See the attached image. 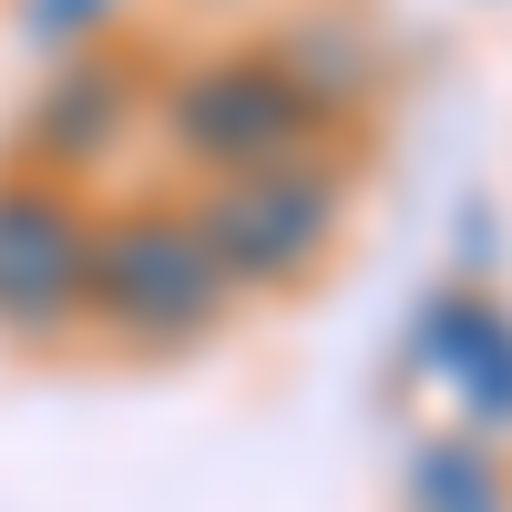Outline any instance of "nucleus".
Segmentation results:
<instances>
[{
    "instance_id": "1",
    "label": "nucleus",
    "mask_w": 512,
    "mask_h": 512,
    "mask_svg": "<svg viewBox=\"0 0 512 512\" xmlns=\"http://www.w3.org/2000/svg\"><path fill=\"white\" fill-rule=\"evenodd\" d=\"M93 277H103V297H113V318H134V328H154V338L205 328V318H216V287H226V267L205 256V236H195L185 216H134L123 236H103Z\"/></svg>"
},
{
    "instance_id": "2",
    "label": "nucleus",
    "mask_w": 512,
    "mask_h": 512,
    "mask_svg": "<svg viewBox=\"0 0 512 512\" xmlns=\"http://www.w3.org/2000/svg\"><path fill=\"white\" fill-rule=\"evenodd\" d=\"M308 93H297L287 72L267 62H226V72H195L185 93H175V134L195 154H216V164H246V175H267V164H287L297 144H308Z\"/></svg>"
},
{
    "instance_id": "3",
    "label": "nucleus",
    "mask_w": 512,
    "mask_h": 512,
    "mask_svg": "<svg viewBox=\"0 0 512 512\" xmlns=\"http://www.w3.org/2000/svg\"><path fill=\"white\" fill-rule=\"evenodd\" d=\"M328 216H338V195L318 175H287V164H267V175H246L226 195H205V256L216 267H246V277H297L308 256L328 246Z\"/></svg>"
},
{
    "instance_id": "4",
    "label": "nucleus",
    "mask_w": 512,
    "mask_h": 512,
    "mask_svg": "<svg viewBox=\"0 0 512 512\" xmlns=\"http://www.w3.org/2000/svg\"><path fill=\"white\" fill-rule=\"evenodd\" d=\"M93 277V246L52 195H0V318H62Z\"/></svg>"
},
{
    "instance_id": "5",
    "label": "nucleus",
    "mask_w": 512,
    "mask_h": 512,
    "mask_svg": "<svg viewBox=\"0 0 512 512\" xmlns=\"http://www.w3.org/2000/svg\"><path fill=\"white\" fill-rule=\"evenodd\" d=\"M431 349L451 359V379L472 390L482 420H512V328L492 308H472V297H451V308L431 318Z\"/></svg>"
},
{
    "instance_id": "6",
    "label": "nucleus",
    "mask_w": 512,
    "mask_h": 512,
    "mask_svg": "<svg viewBox=\"0 0 512 512\" xmlns=\"http://www.w3.org/2000/svg\"><path fill=\"white\" fill-rule=\"evenodd\" d=\"M410 512H502L482 451H431V461L410 472Z\"/></svg>"
},
{
    "instance_id": "7",
    "label": "nucleus",
    "mask_w": 512,
    "mask_h": 512,
    "mask_svg": "<svg viewBox=\"0 0 512 512\" xmlns=\"http://www.w3.org/2000/svg\"><path fill=\"white\" fill-rule=\"evenodd\" d=\"M82 11H103V0H31V31H62V21H82Z\"/></svg>"
}]
</instances>
